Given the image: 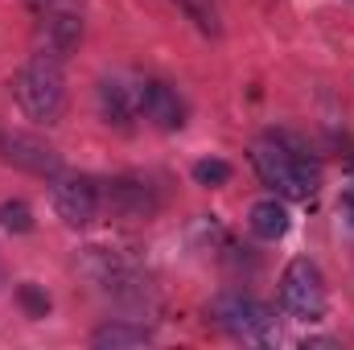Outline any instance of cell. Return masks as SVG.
I'll use <instances>...</instances> for the list:
<instances>
[{
	"mask_svg": "<svg viewBox=\"0 0 354 350\" xmlns=\"http://www.w3.org/2000/svg\"><path fill=\"white\" fill-rule=\"evenodd\" d=\"M252 169L276 198H309L322 185V169L288 136L268 132L252 145Z\"/></svg>",
	"mask_w": 354,
	"mask_h": 350,
	"instance_id": "1",
	"label": "cell"
},
{
	"mask_svg": "<svg viewBox=\"0 0 354 350\" xmlns=\"http://www.w3.org/2000/svg\"><path fill=\"white\" fill-rule=\"evenodd\" d=\"M12 99L33 124H58L66 111V83H62V62L50 54H33L17 79H12Z\"/></svg>",
	"mask_w": 354,
	"mask_h": 350,
	"instance_id": "2",
	"label": "cell"
},
{
	"mask_svg": "<svg viewBox=\"0 0 354 350\" xmlns=\"http://www.w3.org/2000/svg\"><path fill=\"white\" fill-rule=\"evenodd\" d=\"M210 317L239 342H272L276 338V313L252 293H218L210 301Z\"/></svg>",
	"mask_w": 354,
	"mask_h": 350,
	"instance_id": "3",
	"label": "cell"
},
{
	"mask_svg": "<svg viewBox=\"0 0 354 350\" xmlns=\"http://www.w3.org/2000/svg\"><path fill=\"white\" fill-rule=\"evenodd\" d=\"M276 301L297 322H322V313H326V276H322V268L313 260H305V256L288 260L284 272H280Z\"/></svg>",
	"mask_w": 354,
	"mask_h": 350,
	"instance_id": "4",
	"label": "cell"
},
{
	"mask_svg": "<svg viewBox=\"0 0 354 350\" xmlns=\"http://www.w3.org/2000/svg\"><path fill=\"white\" fill-rule=\"evenodd\" d=\"M50 202H54V214L66 223V227H91L103 210V194L91 177H66L58 174L50 185Z\"/></svg>",
	"mask_w": 354,
	"mask_h": 350,
	"instance_id": "5",
	"label": "cell"
},
{
	"mask_svg": "<svg viewBox=\"0 0 354 350\" xmlns=\"http://www.w3.org/2000/svg\"><path fill=\"white\" fill-rule=\"evenodd\" d=\"M136 99H140V116L161 128V132H177L185 124V99L177 95V87L161 83V79H145L136 83Z\"/></svg>",
	"mask_w": 354,
	"mask_h": 350,
	"instance_id": "6",
	"label": "cell"
},
{
	"mask_svg": "<svg viewBox=\"0 0 354 350\" xmlns=\"http://www.w3.org/2000/svg\"><path fill=\"white\" fill-rule=\"evenodd\" d=\"M0 153H4L8 165H17V169H25V174H33V177H50L54 181V177L62 174V157L46 140H37V136L12 132V136L0 140Z\"/></svg>",
	"mask_w": 354,
	"mask_h": 350,
	"instance_id": "7",
	"label": "cell"
},
{
	"mask_svg": "<svg viewBox=\"0 0 354 350\" xmlns=\"http://www.w3.org/2000/svg\"><path fill=\"white\" fill-rule=\"evenodd\" d=\"M99 194H103V206L115 219H153L157 206H161L157 194H153V185L149 181H136V177H115Z\"/></svg>",
	"mask_w": 354,
	"mask_h": 350,
	"instance_id": "8",
	"label": "cell"
},
{
	"mask_svg": "<svg viewBox=\"0 0 354 350\" xmlns=\"http://www.w3.org/2000/svg\"><path fill=\"white\" fill-rule=\"evenodd\" d=\"M79 42H83V17L71 8H50L41 21V54L62 62L79 50Z\"/></svg>",
	"mask_w": 354,
	"mask_h": 350,
	"instance_id": "9",
	"label": "cell"
},
{
	"mask_svg": "<svg viewBox=\"0 0 354 350\" xmlns=\"http://www.w3.org/2000/svg\"><path fill=\"white\" fill-rule=\"evenodd\" d=\"M95 103H99L103 124H111V128H132V120L140 116L136 87H128L124 79H99V87H95Z\"/></svg>",
	"mask_w": 354,
	"mask_h": 350,
	"instance_id": "10",
	"label": "cell"
},
{
	"mask_svg": "<svg viewBox=\"0 0 354 350\" xmlns=\"http://www.w3.org/2000/svg\"><path fill=\"white\" fill-rule=\"evenodd\" d=\"M248 227H252V235H256V239L276 243V239H284V235H288L292 214H288V206L272 194V198H260V202L248 210Z\"/></svg>",
	"mask_w": 354,
	"mask_h": 350,
	"instance_id": "11",
	"label": "cell"
},
{
	"mask_svg": "<svg viewBox=\"0 0 354 350\" xmlns=\"http://www.w3.org/2000/svg\"><path fill=\"white\" fill-rule=\"evenodd\" d=\"M153 342V330L136 326V322H107L91 334V347L99 350H128V347H149Z\"/></svg>",
	"mask_w": 354,
	"mask_h": 350,
	"instance_id": "12",
	"label": "cell"
},
{
	"mask_svg": "<svg viewBox=\"0 0 354 350\" xmlns=\"http://www.w3.org/2000/svg\"><path fill=\"white\" fill-rule=\"evenodd\" d=\"M0 227L12 231V235H29V231H33V210H29V202H21V198L0 202Z\"/></svg>",
	"mask_w": 354,
	"mask_h": 350,
	"instance_id": "13",
	"label": "cell"
},
{
	"mask_svg": "<svg viewBox=\"0 0 354 350\" xmlns=\"http://www.w3.org/2000/svg\"><path fill=\"white\" fill-rule=\"evenodd\" d=\"M189 177H194L198 185H206V190H218V185L231 181V165H227L223 157H202V161H194Z\"/></svg>",
	"mask_w": 354,
	"mask_h": 350,
	"instance_id": "14",
	"label": "cell"
},
{
	"mask_svg": "<svg viewBox=\"0 0 354 350\" xmlns=\"http://www.w3.org/2000/svg\"><path fill=\"white\" fill-rule=\"evenodd\" d=\"M181 8H185V17L202 29V33H210V37H218L223 33V25H218V8H214V0H177Z\"/></svg>",
	"mask_w": 354,
	"mask_h": 350,
	"instance_id": "15",
	"label": "cell"
},
{
	"mask_svg": "<svg viewBox=\"0 0 354 350\" xmlns=\"http://www.w3.org/2000/svg\"><path fill=\"white\" fill-rule=\"evenodd\" d=\"M17 301H21L25 317H33V322H41V317L50 313V297H46L37 284H21V288H17Z\"/></svg>",
	"mask_w": 354,
	"mask_h": 350,
	"instance_id": "16",
	"label": "cell"
},
{
	"mask_svg": "<svg viewBox=\"0 0 354 350\" xmlns=\"http://www.w3.org/2000/svg\"><path fill=\"white\" fill-rule=\"evenodd\" d=\"M338 219H342L346 227H354V185L342 194V198H338Z\"/></svg>",
	"mask_w": 354,
	"mask_h": 350,
	"instance_id": "17",
	"label": "cell"
},
{
	"mask_svg": "<svg viewBox=\"0 0 354 350\" xmlns=\"http://www.w3.org/2000/svg\"><path fill=\"white\" fill-rule=\"evenodd\" d=\"M301 347L309 350V347H338V342H334V338H305V342H301Z\"/></svg>",
	"mask_w": 354,
	"mask_h": 350,
	"instance_id": "18",
	"label": "cell"
},
{
	"mask_svg": "<svg viewBox=\"0 0 354 350\" xmlns=\"http://www.w3.org/2000/svg\"><path fill=\"white\" fill-rule=\"evenodd\" d=\"M351 185H354V161H351Z\"/></svg>",
	"mask_w": 354,
	"mask_h": 350,
	"instance_id": "19",
	"label": "cell"
},
{
	"mask_svg": "<svg viewBox=\"0 0 354 350\" xmlns=\"http://www.w3.org/2000/svg\"><path fill=\"white\" fill-rule=\"evenodd\" d=\"M33 4H50V0H33Z\"/></svg>",
	"mask_w": 354,
	"mask_h": 350,
	"instance_id": "20",
	"label": "cell"
},
{
	"mask_svg": "<svg viewBox=\"0 0 354 350\" xmlns=\"http://www.w3.org/2000/svg\"><path fill=\"white\" fill-rule=\"evenodd\" d=\"M0 280H4V268H0Z\"/></svg>",
	"mask_w": 354,
	"mask_h": 350,
	"instance_id": "21",
	"label": "cell"
}]
</instances>
